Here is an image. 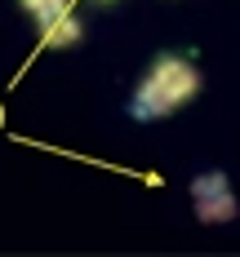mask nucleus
<instances>
[{
	"label": "nucleus",
	"instance_id": "nucleus-2",
	"mask_svg": "<svg viewBox=\"0 0 240 257\" xmlns=\"http://www.w3.org/2000/svg\"><path fill=\"white\" fill-rule=\"evenodd\" d=\"M40 40H45V45H76V40H80V23L71 18V9L58 14V18H49V23L40 27Z\"/></svg>",
	"mask_w": 240,
	"mask_h": 257
},
{
	"label": "nucleus",
	"instance_id": "nucleus-3",
	"mask_svg": "<svg viewBox=\"0 0 240 257\" xmlns=\"http://www.w3.org/2000/svg\"><path fill=\"white\" fill-rule=\"evenodd\" d=\"M196 213H200V222H231L236 200H231V191H222V195H209V200H196Z\"/></svg>",
	"mask_w": 240,
	"mask_h": 257
},
{
	"label": "nucleus",
	"instance_id": "nucleus-4",
	"mask_svg": "<svg viewBox=\"0 0 240 257\" xmlns=\"http://www.w3.org/2000/svg\"><path fill=\"white\" fill-rule=\"evenodd\" d=\"M23 9L36 18V23L45 27L49 18H58V14H67V0H23Z\"/></svg>",
	"mask_w": 240,
	"mask_h": 257
},
{
	"label": "nucleus",
	"instance_id": "nucleus-5",
	"mask_svg": "<svg viewBox=\"0 0 240 257\" xmlns=\"http://www.w3.org/2000/svg\"><path fill=\"white\" fill-rule=\"evenodd\" d=\"M222 191H227V178L222 173H205V178L191 182V195L196 200H209V195H222Z\"/></svg>",
	"mask_w": 240,
	"mask_h": 257
},
{
	"label": "nucleus",
	"instance_id": "nucleus-1",
	"mask_svg": "<svg viewBox=\"0 0 240 257\" xmlns=\"http://www.w3.org/2000/svg\"><path fill=\"white\" fill-rule=\"evenodd\" d=\"M196 89H200V76H196L191 62L160 58L156 67H151V76L138 84V93H133V102H129V115L133 120H160V115L178 111L183 102H191Z\"/></svg>",
	"mask_w": 240,
	"mask_h": 257
}]
</instances>
